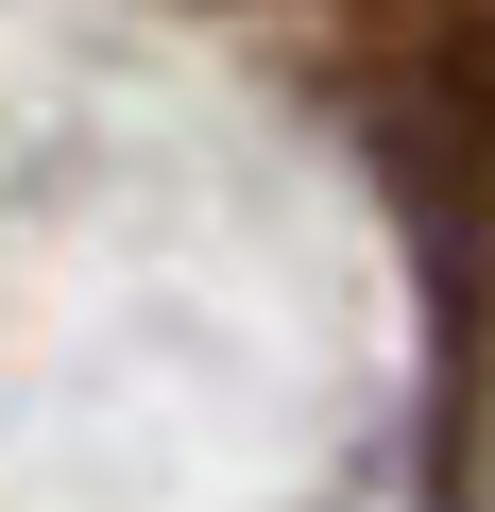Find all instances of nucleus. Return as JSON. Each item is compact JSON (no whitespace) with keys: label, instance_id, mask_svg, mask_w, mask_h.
I'll use <instances>...</instances> for the list:
<instances>
[{"label":"nucleus","instance_id":"1","mask_svg":"<svg viewBox=\"0 0 495 512\" xmlns=\"http://www.w3.org/2000/svg\"><path fill=\"white\" fill-rule=\"evenodd\" d=\"M444 512H495V35L444 69Z\"/></svg>","mask_w":495,"mask_h":512}]
</instances>
